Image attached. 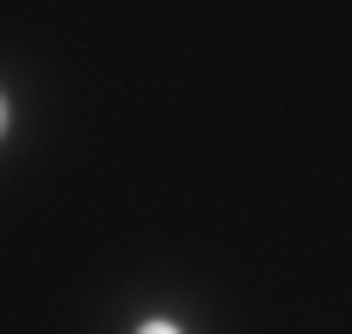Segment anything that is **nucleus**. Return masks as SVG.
I'll use <instances>...</instances> for the list:
<instances>
[{
	"instance_id": "nucleus-1",
	"label": "nucleus",
	"mask_w": 352,
	"mask_h": 334,
	"mask_svg": "<svg viewBox=\"0 0 352 334\" xmlns=\"http://www.w3.org/2000/svg\"><path fill=\"white\" fill-rule=\"evenodd\" d=\"M136 334H179V328H173V322H161V316H148V322H142Z\"/></svg>"
},
{
	"instance_id": "nucleus-2",
	"label": "nucleus",
	"mask_w": 352,
	"mask_h": 334,
	"mask_svg": "<svg viewBox=\"0 0 352 334\" xmlns=\"http://www.w3.org/2000/svg\"><path fill=\"white\" fill-rule=\"evenodd\" d=\"M0 124H6V105H0Z\"/></svg>"
}]
</instances>
